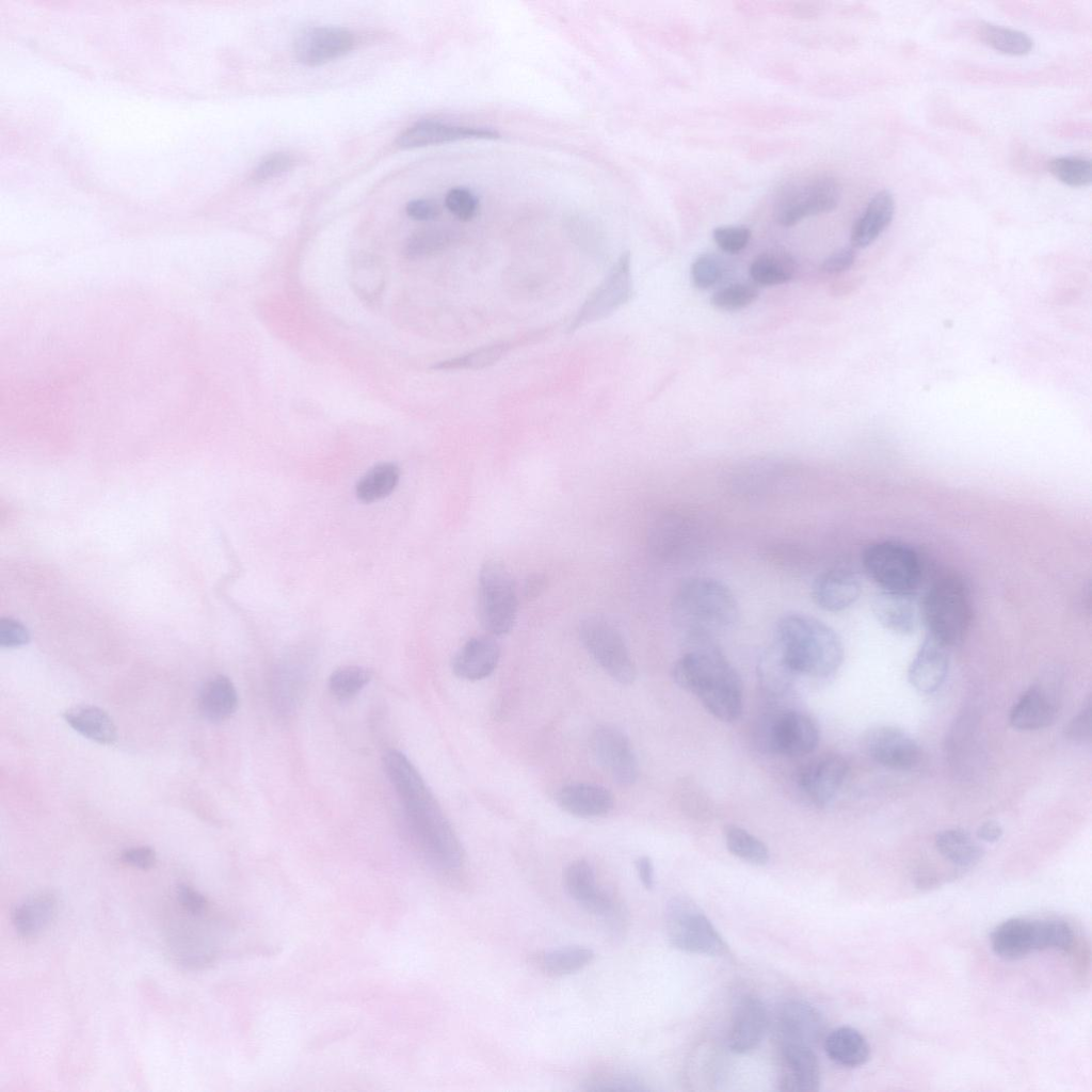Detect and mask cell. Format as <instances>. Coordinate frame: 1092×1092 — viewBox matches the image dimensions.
I'll return each instance as SVG.
<instances>
[{
    "label": "cell",
    "instance_id": "1",
    "mask_svg": "<svg viewBox=\"0 0 1092 1092\" xmlns=\"http://www.w3.org/2000/svg\"><path fill=\"white\" fill-rule=\"evenodd\" d=\"M383 766L427 862L443 871L459 869L463 863L461 844L415 766L398 750L386 752Z\"/></svg>",
    "mask_w": 1092,
    "mask_h": 1092
},
{
    "label": "cell",
    "instance_id": "2",
    "mask_svg": "<svg viewBox=\"0 0 1092 1092\" xmlns=\"http://www.w3.org/2000/svg\"><path fill=\"white\" fill-rule=\"evenodd\" d=\"M672 677L678 687L695 695L720 721L733 722L740 717L741 678L712 643L694 644L674 663Z\"/></svg>",
    "mask_w": 1092,
    "mask_h": 1092
},
{
    "label": "cell",
    "instance_id": "3",
    "mask_svg": "<svg viewBox=\"0 0 1092 1092\" xmlns=\"http://www.w3.org/2000/svg\"><path fill=\"white\" fill-rule=\"evenodd\" d=\"M671 615L674 625L693 644L710 643L738 622L739 607L733 592L723 582L710 577H693L676 590Z\"/></svg>",
    "mask_w": 1092,
    "mask_h": 1092
},
{
    "label": "cell",
    "instance_id": "4",
    "mask_svg": "<svg viewBox=\"0 0 1092 1092\" xmlns=\"http://www.w3.org/2000/svg\"><path fill=\"white\" fill-rule=\"evenodd\" d=\"M773 643L798 675L829 677L844 660V645L837 632L804 613L782 615L775 624Z\"/></svg>",
    "mask_w": 1092,
    "mask_h": 1092
},
{
    "label": "cell",
    "instance_id": "5",
    "mask_svg": "<svg viewBox=\"0 0 1092 1092\" xmlns=\"http://www.w3.org/2000/svg\"><path fill=\"white\" fill-rule=\"evenodd\" d=\"M973 613L970 591L956 575L936 579L925 593L920 607L928 635L948 647L964 640Z\"/></svg>",
    "mask_w": 1092,
    "mask_h": 1092
},
{
    "label": "cell",
    "instance_id": "6",
    "mask_svg": "<svg viewBox=\"0 0 1092 1092\" xmlns=\"http://www.w3.org/2000/svg\"><path fill=\"white\" fill-rule=\"evenodd\" d=\"M518 610L517 589L507 566L486 560L478 576L477 615L481 627L493 637L509 633Z\"/></svg>",
    "mask_w": 1092,
    "mask_h": 1092
},
{
    "label": "cell",
    "instance_id": "7",
    "mask_svg": "<svg viewBox=\"0 0 1092 1092\" xmlns=\"http://www.w3.org/2000/svg\"><path fill=\"white\" fill-rule=\"evenodd\" d=\"M865 572L880 591L913 595L921 579L918 553L898 541L868 545L862 557Z\"/></svg>",
    "mask_w": 1092,
    "mask_h": 1092
},
{
    "label": "cell",
    "instance_id": "8",
    "mask_svg": "<svg viewBox=\"0 0 1092 1092\" xmlns=\"http://www.w3.org/2000/svg\"><path fill=\"white\" fill-rule=\"evenodd\" d=\"M665 930L670 944L681 951L710 957L727 953L728 946L704 914L688 897H675L665 908Z\"/></svg>",
    "mask_w": 1092,
    "mask_h": 1092
},
{
    "label": "cell",
    "instance_id": "9",
    "mask_svg": "<svg viewBox=\"0 0 1092 1092\" xmlns=\"http://www.w3.org/2000/svg\"><path fill=\"white\" fill-rule=\"evenodd\" d=\"M578 633L584 649L612 679L622 685L636 680L637 669L629 648L620 630L606 617L584 616Z\"/></svg>",
    "mask_w": 1092,
    "mask_h": 1092
},
{
    "label": "cell",
    "instance_id": "10",
    "mask_svg": "<svg viewBox=\"0 0 1092 1092\" xmlns=\"http://www.w3.org/2000/svg\"><path fill=\"white\" fill-rule=\"evenodd\" d=\"M632 294L631 256L625 252L579 307L568 325V332L573 333L608 318L628 303Z\"/></svg>",
    "mask_w": 1092,
    "mask_h": 1092
},
{
    "label": "cell",
    "instance_id": "11",
    "mask_svg": "<svg viewBox=\"0 0 1092 1092\" xmlns=\"http://www.w3.org/2000/svg\"><path fill=\"white\" fill-rule=\"evenodd\" d=\"M815 720L796 710L784 711L766 721L760 728L759 744L766 751L790 757L812 753L819 743Z\"/></svg>",
    "mask_w": 1092,
    "mask_h": 1092
},
{
    "label": "cell",
    "instance_id": "12",
    "mask_svg": "<svg viewBox=\"0 0 1092 1092\" xmlns=\"http://www.w3.org/2000/svg\"><path fill=\"white\" fill-rule=\"evenodd\" d=\"M840 198V186L836 179L822 176L793 187L782 196L777 208V221L790 227L805 218L830 212Z\"/></svg>",
    "mask_w": 1092,
    "mask_h": 1092
},
{
    "label": "cell",
    "instance_id": "13",
    "mask_svg": "<svg viewBox=\"0 0 1092 1092\" xmlns=\"http://www.w3.org/2000/svg\"><path fill=\"white\" fill-rule=\"evenodd\" d=\"M593 754L600 767L622 786L632 785L639 765L627 735L611 724L598 725L591 739Z\"/></svg>",
    "mask_w": 1092,
    "mask_h": 1092
},
{
    "label": "cell",
    "instance_id": "14",
    "mask_svg": "<svg viewBox=\"0 0 1092 1092\" xmlns=\"http://www.w3.org/2000/svg\"><path fill=\"white\" fill-rule=\"evenodd\" d=\"M865 753L877 764L893 770L914 769L921 759V749L906 732L895 726H877L862 739Z\"/></svg>",
    "mask_w": 1092,
    "mask_h": 1092
},
{
    "label": "cell",
    "instance_id": "15",
    "mask_svg": "<svg viewBox=\"0 0 1092 1092\" xmlns=\"http://www.w3.org/2000/svg\"><path fill=\"white\" fill-rule=\"evenodd\" d=\"M847 760L839 754L829 753L805 765L798 777L804 796L815 805H826L838 792L848 774Z\"/></svg>",
    "mask_w": 1092,
    "mask_h": 1092
},
{
    "label": "cell",
    "instance_id": "16",
    "mask_svg": "<svg viewBox=\"0 0 1092 1092\" xmlns=\"http://www.w3.org/2000/svg\"><path fill=\"white\" fill-rule=\"evenodd\" d=\"M780 1044H798L807 1047L823 1039L825 1024L821 1013L803 1000L785 1002L777 1014Z\"/></svg>",
    "mask_w": 1092,
    "mask_h": 1092
},
{
    "label": "cell",
    "instance_id": "17",
    "mask_svg": "<svg viewBox=\"0 0 1092 1092\" xmlns=\"http://www.w3.org/2000/svg\"><path fill=\"white\" fill-rule=\"evenodd\" d=\"M352 34L339 27H315L303 31L294 41V54L308 66L324 64L351 50Z\"/></svg>",
    "mask_w": 1092,
    "mask_h": 1092
},
{
    "label": "cell",
    "instance_id": "18",
    "mask_svg": "<svg viewBox=\"0 0 1092 1092\" xmlns=\"http://www.w3.org/2000/svg\"><path fill=\"white\" fill-rule=\"evenodd\" d=\"M819 1061L812 1047L780 1044L778 1089L814 1092L820 1087Z\"/></svg>",
    "mask_w": 1092,
    "mask_h": 1092
},
{
    "label": "cell",
    "instance_id": "19",
    "mask_svg": "<svg viewBox=\"0 0 1092 1092\" xmlns=\"http://www.w3.org/2000/svg\"><path fill=\"white\" fill-rule=\"evenodd\" d=\"M567 894L587 912L615 918L619 910L610 895L596 884L595 872L584 860L572 862L564 871Z\"/></svg>",
    "mask_w": 1092,
    "mask_h": 1092
},
{
    "label": "cell",
    "instance_id": "20",
    "mask_svg": "<svg viewBox=\"0 0 1092 1092\" xmlns=\"http://www.w3.org/2000/svg\"><path fill=\"white\" fill-rule=\"evenodd\" d=\"M948 646L927 635L908 669L911 686L920 693L937 691L949 672Z\"/></svg>",
    "mask_w": 1092,
    "mask_h": 1092
},
{
    "label": "cell",
    "instance_id": "21",
    "mask_svg": "<svg viewBox=\"0 0 1092 1092\" xmlns=\"http://www.w3.org/2000/svg\"><path fill=\"white\" fill-rule=\"evenodd\" d=\"M769 1017L764 1002L755 996H745L735 1008L728 1032V1046L735 1054H746L761 1042Z\"/></svg>",
    "mask_w": 1092,
    "mask_h": 1092
},
{
    "label": "cell",
    "instance_id": "22",
    "mask_svg": "<svg viewBox=\"0 0 1092 1092\" xmlns=\"http://www.w3.org/2000/svg\"><path fill=\"white\" fill-rule=\"evenodd\" d=\"M862 585L857 576L850 569L834 567L821 573L812 587V597L816 605L829 612H840L860 598Z\"/></svg>",
    "mask_w": 1092,
    "mask_h": 1092
},
{
    "label": "cell",
    "instance_id": "23",
    "mask_svg": "<svg viewBox=\"0 0 1092 1092\" xmlns=\"http://www.w3.org/2000/svg\"><path fill=\"white\" fill-rule=\"evenodd\" d=\"M500 658V646L491 635L468 639L452 659L453 673L466 680H480L489 676Z\"/></svg>",
    "mask_w": 1092,
    "mask_h": 1092
},
{
    "label": "cell",
    "instance_id": "24",
    "mask_svg": "<svg viewBox=\"0 0 1092 1092\" xmlns=\"http://www.w3.org/2000/svg\"><path fill=\"white\" fill-rule=\"evenodd\" d=\"M499 133L491 128L449 125L437 121H422L402 132L397 144L403 148L436 145L464 139H495Z\"/></svg>",
    "mask_w": 1092,
    "mask_h": 1092
},
{
    "label": "cell",
    "instance_id": "25",
    "mask_svg": "<svg viewBox=\"0 0 1092 1092\" xmlns=\"http://www.w3.org/2000/svg\"><path fill=\"white\" fill-rule=\"evenodd\" d=\"M1058 714L1055 695L1041 685L1031 686L1014 703L1009 713L1012 727L1035 730L1051 725Z\"/></svg>",
    "mask_w": 1092,
    "mask_h": 1092
},
{
    "label": "cell",
    "instance_id": "26",
    "mask_svg": "<svg viewBox=\"0 0 1092 1092\" xmlns=\"http://www.w3.org/2000/svg\"><path fill=\"white\" fill-rule=\"evenodd\" d=\"M558 805L567 814L579 818L603 817L613 808V796L604 786L573 783L557 793Z\"/></svg>",
    "mask_w": 1092,
    "mask_h": 1092
},
{
    "label": "cell",
    "instance_id": "27",
    "mask_svg": "<svg viewBox=\"0 0 1092 1092\" xmlns=\"http://www.w3.org/2000/svg\"><path fill=\"white\" fill-rule=\"evenodd\" d=\"M1037 920L1010 918L991 933L994 953L1006 961H1017L1037 950Z\"/></svg>",
    "mask_w": 1092,
    "mask_h": 1092
},
{
    "label": "cell",
    "instance_id": "28",
    "mask_svg": "<svg viewBox=\"0 0 1092 1092\" xmlns=\"http://www.w3.org/2000/svg\"><path fill=\"white\" fill-rule=\"evenodd\" d=\"M871 608L878 622L895 633L910 635L917 627L918 612L912 595L880 591Z\"/></svg>",
    "mask_w": 1092,
    "mask_h": 1092
},
{
    "label": "cell",
    "instance_id": "29",
    "mask_svg": "<svg viewBox=\"0 0 1092 1092\" xmlns=\"http://www.w3.org/2000/svg\"><path fill=\"white\" fill-rule=\"evenodd\" d=\"M894 211L895 202L889 191L883 190L874 194L852 227V246L864 248L876 241L892 222Z\"/></svg>",
    "mask_w": 1092,
    "mask_h": 1092
},
{
    "label": "cell",
    "instance_id": "30",
    "mask_svg": "<svg viewBox=\"0 0 1092 1092\" xmlns=\"http://www.w3.org/2000/svg\"><path fill=\"white\" fill-rule=\"evenodd\" d=\"M824 1049L835 1063L846 1067H857L870 1058V1046L865 1037L855 1028L838 1027L824 1038Z\"/></svg>",
    "mask_w": 1092,
    "mask_h": 1092
},
{
    "label": "cell",
    "instance_id": "31",
    "mask_svg": "<svg viewBox=\"0 0 1092 1092\" xmlns=\"http://www.w3.org/2000/svg\"><path fill=\"white\" fill-rule=\"evenodd\" d=\"M237 707V690L228 677L214 676L202 688L198 709L205 719L211 722L225 721L235 713Z\"/></svg>",
    "mask_w": 1092,
    "mask_h": 1092
},
{
    "label": "cell",
    "instance_id": "32",
    "mask_svg": "<svg viewBox=\"0 0 1092 1092\" xmlns=\"http://www.w3.org/2000/svg\"><path fill=\"white\" fill-rule=\"evenodd\" d=\"M57 900L50 893H41L21 902L12 915L13 925L22 937H33L51 921Z\"/></svg>",
    "mask_w": 1092,
    "mask_h": 1092
},
{
    "label": "cell",
    "instance_id": "33",
    "mask_svg": "<svg viewBox=\"0 0 1092 1092\" xmlns=\"http://www.w3.org/2000/svg\"><path fill=\"white\" fill-rule=\"evenodd\" d=\"M64 719L76 732L100 744H112L117 738L112 719L99 707L76 706L65 712Z\"/></svg>",
    "mask_w": 1092,
    "mask_h": 1092
},
{
    "label": "cell",
    "instance_id": "34",
    "mask_svg": "<svg viewBox=\"0 0 1092 1092\" xmlns=\"http://www.w3.org/2000/svg\"><path fill=\"white\" fill-rule=\"evenodd\" d=\"M756 673L762 690L774 696L785 694L798 676L773 642L760 655Z\"/></svg>",
    "mask_w": 1092,
    "mask_h": 1092
},
{
    "label": "cell",
    "instance_id": "35",
    "mask_svg": "<svg viewBox=\"0 0 1092 1092\" xmlns=\"http://www.w3.org/2000/svg\"><path fill=\"white\" fill-rule=\"evenodd\" d=\"M935 848L947 861L962 869L977 865L984 852L971 835L962 829H946L935 836Z\"/></svg>",
    "mask_w": 1092,
    "mask_h": 1092
},
{
    "label": "cell",
    "instance_id": "36",
    "mask_svg": "<svg viewBox=\"0 0 1092 1092\" xmlns=\"http://www.w3.org/2000/svg\"><path fill=\"white\" fill-rule=\"evenodd\" d=\"M796 261L783 251L764 252L750 266L752 279L761 286H776L789 282L796 273Z\"/></svg>",
    "mask_w": 1092,
    "mask_h": 1092
},
{
    "label": "cell",
    "instance_id": "37",
    "mask_svg": "<svg viewBox=\"0 0 1092 1092\" xmlns=\"http://www.w3.org/2000/svg\"><path fill=\"white\" fill-rule=\"evenodd\" d=\"M595 957L592 949L583 946H566L543 951L535 956V964L547 975L561 977L580 970Z\"/></svg>",
    "mask_w": 1092,
    "mask_h": 1092
},
{
    "label": "cell",
    "instance_id": "38",
    "mask_svg": "<svg viewBox=\"0 0 1092 1092\" xmlns=\"http://www.w3.org/2000/svg\"><path fill=\"white\" fill-rule=\"evenodd\" d=\"M400 471L395 463L384 462L370 468L357 482L355 494L359 501L371 503L390 495L399 482Z\"/></svg>",
    "mask_w": 1092,
    "mask_h": 1092
},
{
    "label": "cell",
    "instance_id": "39",
    "mask_svg": "<svg viewBox=\"0 0 1092 1092\" xmlns=\"http://www.w3.org/2000/svg\"><path fill=\"white\" fill-rule=\"evenodd\" d=\"M977 34L986 45L1008 54L1023 55L1033 47V41L1025 32L989 22L979 23Z\"/></svg>",
    "mask_w": 1092,
    "mask_h": 1092
},
{
    "label": "cell",
    "instance_id": "40",
    "mask_svg": "<svg viewBox=\"0 0 1092 1092\" xmlns=\"http://www.w3.org/2000/svg\"><path fill=\"white\" fill-rule=\"evenodd\" d=\"M724 836L726 848L736 857L756 866L768 863V847L746 830L729 824L725 828Z\"/></svg>",
    "mask_w": 1092,
    "mask_h": 1092
},
{
    "label": "cell",
    "instance_id": "41",
    "mask_svg": "<svg viewBox=\"0 0 1092 1092\" xmlns=\"http://www.w3.org/2000/svg\"><path fill=\"white\" fill-rule=\"evenodd\" d=\"M512 347L513 343L510 341H500L483 346L463 355L438 362L432 366V369H482L496 364L512 349Z\"/></svg>",
    "mask_w": 1092,
    "mask_h": 1092
},
{
    "label": "cell",
    "instance_id": "42",
    "mask_svg": "<svg viewBox=\"0 0 1092 1092\" xmlns=\"http://www.w3.org/2000/svg\"><path fill=\"white\" fill-rule=\"evenodd\" d=\"M372 679V672L360 665H344L336 669L328 677V688L334 696L348 700L355 696Z\"/></svg>",
    "mask_w": 1092,
    "mask_h": 1092
},
{
    "label": "cell",
    "instance_id": "43",
    "mask_svg": "<svg viewBox=\"0 0 1092 1092\" xmlns=\"http://www.w3.org/2000/svg\"><path fill=\"white\" fill-rule=\"evenodd\" d=\"M1075 944L1072 927L1062 919L1037 920V950L1070 952Z\"/></svg>",
    "mask_w": 1092,
    "mask_h": 1092
},
{
    "label": "cell",
    "instance_id": "44",
    "mask_svg": "<svg viewBox=\"0 0 1092 1092\" xmlns=\"http://www.w3.org/2000/svg\"><path fill=\"white\" fill-rule=\"evenodd\" d=\"M1048 170L1057 179L1071 187L1087 186L1092 178L1090 160L1079 157L1055 158L1049 161Z\"/></svg>",
    "mask_w": 1092,
    "mask_h": 1092
},
{
    "label": "cell",
    "instance_id": "45",
    "mask_svg": "<svg viewBox=\"0 0 1092 1092\" xmlns=\"http://www.w3.org/2000/svg\"><path fill=\"white\" fill-rule=\"evenodd\" d=\"M758 293V288L753 284L735 283L716 291L710 298V303L720 310L735 311L755 302Z\"/></svg>",
    "mask_w": 1092,
    "mask_h": 1092
},
{
    "label": "cell",
    "instance_id": "46",
    "mask_svg": "<svg viewBox=\"0 0 1092 1092\" xmlns=\"http://www.w3.org/2000/svg\"><path fill=\"white\" fill-rule=\"evenodd\" d=\"M452 234L446 229L429 228L417 231L405 245L408 258H419L445 248L450 244Z\"/></svg>",
    "mask_w": 1092,
    "mask_h": 1092
},
{
    "label": "cell",
    "instance_id": "47",
    "mask_svg": "<svg viewBox=\"0 0 1092 1092\" xmlns=\"http://www.w3.org/2000/svg\"><path fill=\"white\" fill-rule=\"evenodd\" d=\"M723 274V261L716 254H702L691 266L692 283L701 290H706L716 286L722 279Z\"/></svg>",
    "mask_w": 1092,
    "mask_h": 1092
},
{
    "label": "cell",
    "instance_id": "48",
    "mask_svg": "<svg viewBox=\"0 0 1092 1092\" xmlns=\"http://www.w3.org/2000/svg\"><path fill=\"white\" fill-rule=\"evenodd\" d=\"M445 205L454 216L462 221L471 220L479 210L478 197L463 187L449 190L445 197Z\"/></svg>",
    "mask_w": 1092,
    "mask_h": 1092
},
{
    "label": "cell",
    "instance_id": "49",
    "mask_svg": "<svg viewBox=\"0 0 1092 1092\" xmlns=\"http://www.w3.org/2000/svg\"><path fill=\"white\" fill-rule=\"evenodd\" d=\"M751 230L745 226H719L713 229L712 238L716 244L724 252L737 254L750 242Z\"/></svg>",
    "mask_w": 1092,
    "mask_h": 1092
},
{
    "label": "cell",
    "instance_id": "50",
    "mask_svg": "<svg viewBox=\"0 0 1092 1092\" xmlns=\"http://www.w3.org/2000/svg\"><path fill=\"white\" fill-rule=\"evenodd\" d=\"M1065 736L1075 742L1087 743L1091 740V701L1090 697L1078 713L1065 727Z\"/></svg>",
    "mask_w": 1092,
    "mask_h": 1092
},
{
    "label": "cell",
    "instance_id": "51",
    "mask_svg": "<svg viewBox=\"0 0 1092 1092\" xmlns=\"http://www.w3.org/2000/svg\"><path fill=\"white\" fill-rule=\"evenodd\" d=\"M292 163L293 160L289 155L283 152L270 155L259 163L253 177L257 181L272 179L288 171Z\"/></svg>",
    "mask_w": 1092,
    "mask_h": 1092
},
{
    "label": "cell",
    "instance_id": "52",
    "mask_svg": "<svg viewBox=\"0 0 1092 1092\" xmlns=\"http://www.w3.org/2000/svg\"><path fill=\"white\" fill-rule=\"evenodd\" d=\"M589 1090L597 1091H627V1090H642L638 1081L626 1075L616 1073L605 1074L593 1078L588 1083Z\"/></svg>",
    "mask_w": 1092,
    "mask_h": 1092
},
{
    "label": "cell",
    "instance_id": "53",
    "mask_svg": "<svg viewBox=\"0 0 1092 1092\" xmlns=\"http://www.w3.org/2000/svg\"><path fill=\"white\" fill-rule=\"evenodd\" d=\"M29 640V632L21 623L10 617L0 620V645L2 647H18L27 644Z\"/></svg>",
    "mask_w": 1092,
    "mask_h": 1092
},
{
    "label": "cell",
    "instance_id": "54",
    "mask_svg": "<svg viewBox=\"0 0 1092 1092\" xmlns=\"http://www.w3.org/2000/svg\"><path fill=\"white\" fill-rule=\"evenodd\" d=\"M156 858L155 850L147 846L129 848L121 855L123 863L143 870L151 868Z\"/></svg>",
    "mask_w": 1092,
    "mask_h": 1092
},
{
    "label": "cell",
    "instance_id": "55",
    "mask_svg": "<svg viewBox=\"0 0 1092 1092\" xmlns=\"http://www.w3.org/2000/svg\"><path fill=\"white\" fill-rule=\"evenodd\" d=\"M855 260V251L852 247L840 248L821 263V270L828 274H837L847 271Z\"/></svg>",
    "mask_w": 1092,
    "mask_h": 1092
},
{
    "label": "cell",
    "instance_id": "56",
    "mask_svg": "<svg viewBox=\"0 0 1092 1092\" xmlns=\"http://www.w3.org/2000/svg\"><path fill=\"white\" fill-rule=\"evenodd\" d=\"M177 899L184 910L194 915L202 914L208 905L200 893L186 884L177 887Z\"/></svg>",
    "mask_w": 1092,
    "mask_h": 1092
},
{
    "label": "cell",
    "instance_id": "57",
    "mask_svg": "<svg viewBox=\"0 0 1092 1092\" xmlns=\"http://www.w3.org/2000/svg\"><path fill=\"white\" fill-rule=\"evenodd\" d=\"M405 210L410 218L417 221L434 220L440 214L438 204L431 199L412 200L406 205Z\"/></svg>",
    "mask_w": 1092,
    "mask_h": 1092
},
{
    "label": "cell",
    "instance_id": "58",
    "mask_svg": "<svg viewBox=\"0 0 1092 1092\" xmlns=\"http://www.w3.org/2000/svg\"><path fill=\"white\" fill-rule=\"evenodd\" d=\"M636 869L642 885L646 889H653L655 886V872L652 860L646 855L638 857Z\"/></svg>",
    "mask_w": 1092,
    "mask_h": 1092
},
{
    "label": "cell",
    "instance_id": "59",
    "mask_svg": "<svg viewBox=\"0 0 1092 1092\" xmlns=\"http://www.w3.org/2000/svg\"><path fill=\"white\" fill-rule=\"evenodd\" d=\"M1002 834L1003 830L1001 825L993 820H989L980 824L976 832L978 839L991 844L998 841L1002 837Z\"/></svg>",
    "mask_w": 1092,
    "mask_h": 1092
},
{
    "label": "cell",
    "instance_id": "60",
    "mask_svg": "<svg viewBox=\"0 0 1092 1092\" xmlns=\"http://www.w3.org/2000/svg\"><path fill=\"white\" fill-rule=\"evenodd\" d=\"M546 582L544 575L532 574L528 576L523 587L524 596L528 599L540 596L546 588Z\"/></svg>",
    "mask_w": 1092,
    "mask_h": 1092
}]
</instances>
